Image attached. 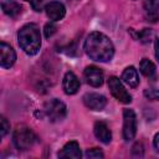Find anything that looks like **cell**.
<instances>
[{
  "label": "cell",
  "instance_id": "cell-11",
  "mask_svg": "<svg viewBox=\"0 0 159 159\" xmlns=\"http://www.w3.org/2000/svg\"><path fill=\"white\" fill-rule=\"evenodd\" d=\"M145 19L150 22H157L159 20V1L158 0H144L143 2Z\"/></svg>",
  "mask_w": 159,
  "mask_h": 159
},
{
  "label": "cell",
  "instance_id": "cell-22",
  "mask_svg": "<svg viewBox=\"0 0 159 159\" xmlns=\"http://www.w3.org/2000/svg\"><path fill=\"white\" fill-rule=\"evenodd\" d=\"M56 30H57V27H56V25L53 24V22H47L46 25H45V36L48 39V37H51L55 32H56Z\"/></svg>",
  "mask_w": 159,
  "mask_h": 159
},
{
  "label": "cell",
  "instance_id": "cell-21",
  "mask_svg": "<svg viewBox=\"0 0 159 159\" xmlns=\"http://www.w3.org/2000/svg\"><path fill=\"white\" fill-rule=\"evenodd\" d=\"M0 123H1V127H0V137L2 138V137H5V134L9 132L10 124L7 123V120H6L5 117H1V118H0Z\"/></svg>",
  "mask_w": 159,
  "mask_h": 159
},
{
  "label": "cell",
  "instance_id": "cell-12",
  "mask_svg": "<svg viewBox=\"0 0 159 159\" xmlns=\"http://www.w3.org/2000/svg\"><path fill=\"white\" fill-rule=\"evenodd\" d=\"M62 87L66 94H75L80 89V81L77 76L73 72H66L62 81Z\"/></svg>",
  "mask_w": 159,
  "mask_h": 159
},
{
  "label": "cell",
  "instance_id": "cell-26",
  "mask_svg": "<svg viewBox=\"0 0 159 159\" xmlns=\"http://www.w3.org/2000/svg\"><path fill=\"white\" fill-rule=\"evenodd\" d=\"M155 57L159 61V39L155 40Z\"/></svg>",
  "mask_w": 159,
  "mask_h": 159
},
{
  "label": "cell",
  "instance_id": "cell-18",
  "mask_svg": "<svg viewBox=\"0 0 159 159\" xmlns=\"http://www.w3.org/2000/svg\"><path fill=\"white\" fill-rule=\"evenodd\" d=\"M152 37H153V31L150 29H143L139 34H138V39L140 42L143 43H148L152 41Z\"/></svg>",
  "mask_w": 159,
  "mask_h": 159
},
{
  "label": "cell",
  "instance_id": "cell-17",
  "mask_svg": "<svg viewBox=\"0 0 159 159\" xmlns=\"http://www.w3.org/2000/svg\"><path fill=\"white\" fill-rule=\"evenodd\" d=\"M139 68H140V72L147 76V77H152L154 73H155V66L152 61H149L148 58H143L140 61V65H139Z\"/></svg>",
  "mask_w": 159,
  "mask_h": 159
},
{
  "label": "cell",
  "instance_id": "cell-13",
  "mask_svg": "<svg viewBox=\"0 0 159 159\" xmlns=\"http://www.w3.org/2000/svg\"><path fill=\"white\" fill-rule=\"evenodd\" d=\"M81 149L77 142H68L63 145L61 152L58 153V158H70V159H80Z\"/></svg>",
  "mask_w": 159,
  "mask_h": 159
},
{
  "label": "cell",
  "instance_id": "cell-19",
  "mask_svg": "<svg viewBox=\"0 0 159 159\" xmlns=\"http://www.w3.org/2000/svg\"><path fill=\"white\" fill-rule=\"evenodd\" d=\"M144 96L150 101H159V89L148 88L144 91Z\"/></svg>",
  "mask_w": 159,
  "mask_h": 159
},
{
  "label": "cell",
  "instance_id": "cell-3",
  "mask_svg": "<svg viewBox=\"0 0 159 159\" xmlns=\"http://www.w3.org/2000/svg\"><path fill=\"white\" fill-rule=\"evenodd\" d=\"M12 142L15 147L20 150H27L30 149L36 142L37 137L36 134L26 125H19L12 134Z\"/></svg>",
  "mask_w": 159,
  "mask_h": 159
},
{
  "label": "cell",
  "instance_id": "cell-15",
  "mask_svg": "<svg viewBox=\"0 0 159 159\" xmlns=\"http://www.w3.org/2000/svg\"><path fill=\"white\" fill-rule=\"evenodd\" d=\"M122 80L129 86V87H137L139 84V76H138V72L137 70L133 67V66H129L127 67L123 73H122Z\"/></svg>",
  "mask_w": 159,
  "mask_h": 159
},
{
  "label": "cell",
  "instance_id": "cell-25",
  "mask_svg": "<svg viewBox=\"0 0 159 159\" xmlns=\"http://www.w3.org/2000/svg\"><path fill=\"white\" fill-rule=\"evenodd\" d=\"M154 147H155L157 152H159V133H157L154 137Z\"/></svg>",
  "mask_w": 159,
  "mask_h": 159
},
{
  "label": "cell",
  "instance_id": "cell-14",
  "mask_svg": "<svg viewBox=\"0 0 159 159\" xmlns=\"http://www.w3.org/2000/svg\"><path fill=\"white\" fill-rule=\"evenodd\" d=\"M93 130H94V135L102 143L108 144L112 140V133H111V130H109V128L107 127L106 123H103V122H96Z\"/></svg>",
  "mask_w": 159,
  "mask_h": 159
},
{
  "label": "cell",
  "instance_id": "cell-7",
  "mask_svg": "<svg viewBox=\"0 0 159 159\" xmlns=\"http://www.w3.org/2000/svg\"><path fill=\"white\" fill-rule=\"evenodd\" d=\"M16 61V53L14 51V48L5 43L1 42L0 43V66L2 68H10Z\"/></svg>",
  "mask_w": 159,
  "mask_h": 159
},
{
  "label": "cell",
  "instance_id": "cell-8",
  "mask_svg": "<svg viewBox=\"0 0 159 159\" xmlns=\"http://www.w3.org/2000/svg\"><path fill=\"white\" fill-rule=\"evenodd\" d=\"M84 78L87 83L92 87H99L103 84V72L97 66H88L84 70Z\"/></svg>",
  "mask_w": 159,
  "mask_h": 159
},
{
  "label": "cell",
  "instance_id": "cell-16",
  "mask_svg": "<svg viewBox=\"0 0 159 159\" xmlns=\"http://www.w3.org/2000/svg\"><path fill=\"white\" fill-rule=\"evenodd\" d=\"M1 7H2V11L9 15L10 17H16L20 12H21V6L15 2V1H11V0H7V1H2L1 2Z\"/></svg>",
  "mask_w": 159,
  "mask_h": 159
},
{
  "label": "cell",
  "instance_id": "cell-5",
  "mask_svg": "<svg viewBox=\"0 0 159 159\" xmlns=\"http://www.w3.org/2000/svg\"><path fill=\"white\" fill-rule=\"evenodd\" d=\"M137 133V117L133 109L123 111V138L132 140Z\"/></svg>",
  "mask_w": 159,
  "mask_h": 159
},
{
  "label": "cell",
  "instance_id": "cell-9",
  "mask_svg": "<svg viewBox=\"0 0 159 159\" xmlns=\"http://www.w3.org/2000/svg\"><path fill=\"white\" fill-rule=\"evenodd\" d=\"M83 103L92 111H102L107 104V99L99 93H86L83 96Z\"/></svg>",
  "mask_w": 159,
  "mask_h": 159
},
{
  "label": "cell",
  "instance_id": "cell-10",
  "mask_svg": "<svg viewBox=\"0 0 159 159\" xmlns=\"http://www.w3.org/2000/svg\"><path fill=\"white\" fill-rule=\"evenodd\" d=\"M45 11H46V15L52 21L62 20L65 17V14H66V9H65L63 4L58 2V1H51V2H48L45 6Z\"/></svg>",
  "mask_w": 159,
  "mask_h": 159
},
{
  "label": "cell",
  "instance_id": "cell-20",
  "mask_svg": "<svg viewBox=\"0 0 159 159\" xmlns=\"http://www.w3.org/2000/svg\"><path fill=\"white\" fill-rule=\"evenodd\" d=\"M86 157H87V158L98 159V158H103V153H102L98 148H92V149H88V150L86 152Z\"/></svg>",
  "mask_w": 159,
  "mask_h": 159
},
{
  "label": "cell",
  "instance_id": "cell-2",
  "mask_svg": "<svg viewBox=\"0 0 159 159\" xmlns=\"http://www.w3.org/2000/svg\"><path fill=\"white\" fill-rule=\"evenodd\" d=\"M19 46L30 56L36 55L41 47L40 30L35 24H27L22 26L17 32Z\"/></svg>",
  "mask_w": 159,
  "mask_h": 159
},
{
  "label": "cell",
  "instance_id": "cell-4",
  "mask_svg": "<svg viewBox=\"0 0 159 159\" xmlns=\"http://www.w3.org/2000/svg\"><path fill=\"white\" fill-rule=\"evenodd\" d=\"M43 112L52 122L61 120L66 117V106L58 99H51L45 104Z\"/></svg>",
  "mask_w": 159,
  "mask_h": 159
},
{
  "label": "cell",
  "instance_id": "cell-1",
  "mask_svg": "<svg viewBox=\"0 0 159 159\" xmlns=\"http://www.w3.org/2000/svg\"><path fill=\"white\" fill-rule=\"evenodd\" d=\"M84 51L87 56L98 62H108L114 55L112 41L102 32H91L84 41Z\"/></svg>",
  "mask_w": 159,
  "mask_h": 159
},
{
  "label": "cell",
  "instance_id": "cell-23",
  "mask_svg": "<svg viewBox=\"0 0 159 159\" xmlns=\"http://www.w3.org/2000/svg\"><path fill=\"white\" fill-rule=\"evenodd\" d=\"M25 1L30 2V5L32 6V9H34V10H36V11H41L43 0H25Z\"/></svg>",
  "mask_w": 159,
  "mask_h": 159
},
{
  "label": "cell",
  "instance_id": "cell-6",
  "mask_svg": "<svg viewBox=\"0 0 159 159\" xmlns=\"http://www.w3.org/2000/svg\"><path fill=\"white\" fill-rule=\"evenodd\" d=\"M108 87H109V91H111L112 96L117 101H119L122 103H130L132 97L127 92V89L124 88V86L122 84V82L119 81V78H117L116 76L109 77V80H108Z\"/></svg>",
  "mask_w": 159,
  "mask_h": 159
},
{
  "label": "cell",
  "instance_id": "cell-24",
  "mask_svg": "<svg viewBox=\"0 0 159 159\" xmlns=\"http://www.w3.org/2000/svg\"><path fill=\"white\" fill-rule=\"evenodd\" d=\"M137 152H139L137 154V157H142L143 155V145H142V143H135L134 144V147H133V154H135Z\"/></svg>",
  "mask_w": 159,
  "mask_h": 159
}]
</instances>
